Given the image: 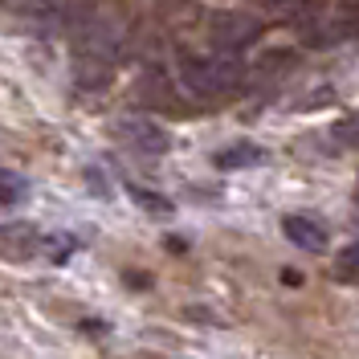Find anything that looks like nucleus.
Listing matches in <instances>:
<instances>
[{"mask_svg":"<svg viewBox=\"0 0 359 359\" xmlns=\"http://www.w3.org/2000/svg\"><path fill=\"white\" fill-rule=\"evenodd\" d=\"M241 78H245V66L229 49L212 53V57H188L180 66V82L196 98H224V94H233L241 86Z\"/></svg>","mask_w":359,"mask_h":359,"instance_id":"1","label":"nucleus"},{"mask_svg":"<svg viewBox=\"0 0 359 359\" xmlns=\"http://www.w3.org/2000/svg\"><path fill=\"white\" fill-rule=\"evenodd\" d=\"M347 37H359V8H331L302 29V41L314 49H331Z\"/></svg>","mask_w":359,"mask_h":359,"instance_id":"2","label":"nucleus"},{"mask_svg":"<svg viewBox=\"0 0 359 359\" xmlns=\"http://www.w3.org/2000/svg\"><path fill=\"white\" fill-rule=\"evenodd\" d=\"M114 131L123 143H131L135 151H147V156H163L172 147V135L156 118H123V123H114Z\"/></svg>","mask_w":359,"mask_h":359,"instance_id":"3","label":"nucleus"},{"mask_svg":"<svg viewBox=\"0 0 359 359\" xmlns=\"http://www.w3.org/2000/svg\"><path fill=\"white\" fill-rule=\"evenodd\" d=\"M208 33H212V41L221 45V49H241V45H249L257 33H262V25L253 21V17H245V13H221V17H212V25H208Z\"/></svg>","mask_w":359,"mask_h":359,"instance_id":"4","label":"nucleus"},{"mask_svg":"<svg viewBox=\"0 0 359 359\" xmlns=\"http://www.w3.org/2000/svg\"><path fill=\"white\" fill-rule=\"evenodd\" d=\"M282 233H286V241H294L298 249H306V253H318V249H327V229L311 217H282Z\"/></svg>","mask_w":359,"mask_h":359,"instance_id":"5","label":"nucleus"},{"mask_svg":"<svg viewBox=\"0 0 359 359\" xmlns=\"http://www.w3.org/2000/svg\"><path fill=\"white\" fill-rule=\"evenodd\" d=\"M37 241V229L33 224H0V253L8 257H29Z\"/></svg>","mask_w":359,"mask_h":359,"instance_id":"6","label":"nucleus"},{"mask_svg":"<svg viewBox=\"0 0 359 359\" xmlns=\"http://www.w3.org/2000/svg\"><path fill=\"white\" fill-rule=\"evenodd\" d=\"M262 159H266L262 147H253V143H233L229 151L217 156V168H221V172H237V168H253V163H262Z\"/></svg>","mask_w":359,"mask_h":359,"instance_id":"7","label":"nucleus"},{"mask_svg":"<svg viewBox=\"0 0 359 359\" xmlns=\"http://www.w3.org/2000/svg\"><path fill=\"white\" fill-rule=\"evenodd\" d=\"M66 0H0V8L17 13V17H29V21H41V17H57Z\"/></svg>","mask_w":359,"mask_h":359,"instance_id":"8","label":"nucleus"},{"mask_svg":"<svg viewBox=\"0 0 359 359\" xmlns=\"http://www.w3.org/2000/svg\"><path fill=\"white\" fill-rule=\"evenodd\" d=\"M131 201L143 204V212H151V217H172V201H168V196H156V192L131 188Z\"/></svg>","mask_w":359,"mask_h":359,"instance_id":"9","label":"nucleus"},{"mask_svg":"<svg viewBox=\"0 0 359 359\" xmlns=\"http://www.w3.org/2000/svg\"><path fill=\"white\" fill-rule=\"evenodd\" d=\"M25 196V180L13 176V172H0V201L4 204H17Z\"/></svg>","mask_w":359,"mask_h":359,"instance_id":"10","label":"nucleus"},{"mask_svg":"<svg viewBox=\"0 0 359 359\" xmlns=\"http://www.w3.org/2000/svg\"><path fill=\"white\" fill-rule=\"evenodd\" d=\"M335 269H339V278H343V282H347V278H359V241H355V245H347L343 253H339Z\"/></svg>","mask_w":359,"mask_h":359,"instance_id":"11","label":"nucleus"},{"mask_svg":"<svg viewBox=\"0 0 359 359\" xmlns=\"http://www.w3.org/2000/svg\"><path fill=\"white\" fill-rule=\"evenodd\" d=\"M335 139L339 143H359V114H351V118H343V123H335Z\"/></svg>","mask_w":359,"mask_h":359,"instance_id":"12","label":"nucleus"}]
</instances>
